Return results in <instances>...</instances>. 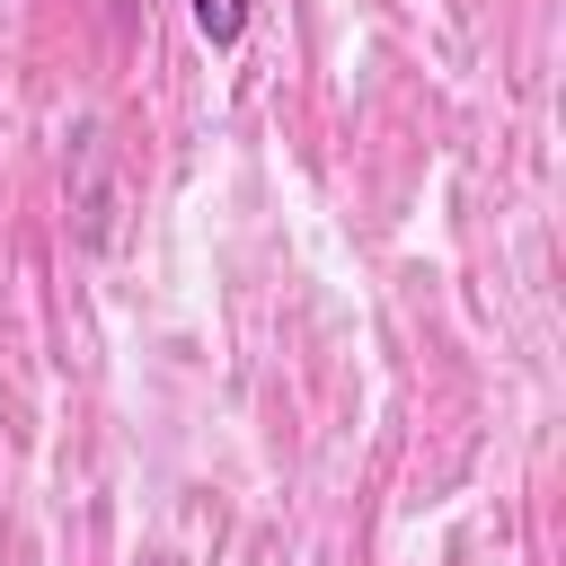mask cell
<instances>
[{
    "label": "cell",
    "instance_id": "1",
    "mask_svg": "<svg viewBox=\"0 0 566 566\" xmlns=\"http://www.w3.org/2000/svg\"><path fill=\"white\" fill-rule=\"evenodd\" d=\"M186 18L212 53H239V35H248V0H186Z\"/></svg>",
    "mask_w": 566,
    "mask_h": 566
},
{
    "label": "cell",
    "instance_id": "2",
    "mask_svg": "<svg viewBox=\"0 0 566 566\" xmlns=\"http://www.w3.org/2000/svg\"><path fill=\"white\" fill-rule=\"evenodd\" d=\"M150 566H168V557H150Z\"/></svg>",
    "mask_w": 566,
    "mask_h": 566
}]
</instances>
